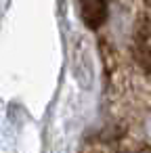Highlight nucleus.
Masks as SVG:
<instances>
[{
	"instance_id": "2",
	"label": "nucleus",
	"mask_w": 151,
	"mask_h": 153,
	"mask_svg": "<svg viewBox=\"0 0 151 153\" xmlns=\"http://www.w3.org/2000/svg\"><path fill=\"white\" fill-rule=\"evenodd\" d=\"M86 27L97 30L107 21V0H76Z\"/></svg>"
},
{
	"instance_id": "3",
	"label": "nucleus",
	"mask_w": 151,
	"mask_h": 153,
	"mask_svg": "<svg viewBox=\"0 0 151 153\" xmlns=\"http://www.w3.org/2000/svg\"><path fill=\"white\" fill-rule=\"evenodd\" d=\"M128 153H151V149H149V147H138V149H132V151H128Z\"/></svg>"
},
{
	"instance_id": "1",
	"label": "nucleus",
	"mask_w": 151,
	"mask_h": 153,
	"mask_svg": "<svg viewBox=\"0 0 151 153\" xmlns=\"http://www.w3.org/2000/svg\"><path fill=\"white\" fill-rule=\"evenodd\" d=\"M132 57L143 71L151 74V17H143L134 30Z\"/></svg>"
}]
</instances>
